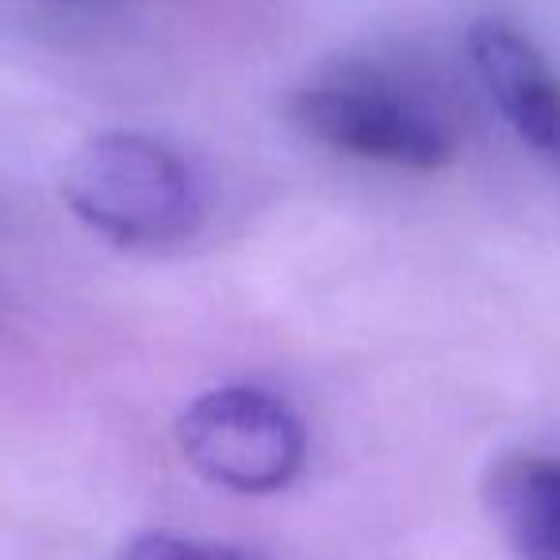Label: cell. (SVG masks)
I'll return each mask as SVG.
<instances>
[{
	"label": "cell",
	"instance_id": "6da1fadb",
	"mask_svg": "<svg viewBox=\"0 0 560 560\" xmlns=\"http://www.w3.org/2000/svg\"><path fill=\"white\" fill-rule=\"evenodd\" d=\"M73 215L119 246L180 242L203 219V188L192 165L165 142L108 131L73 154L62 177Z\"/></svg>",
	"mask_w": 560,
	"mask_h": 560
},
{
	"label": "cell",
	"instance_id": "7a4b0ae2",
	"mask_svg": "<svg viewBox=\"0 0 560 560\" xmlns=\"http://www.w3.org/2000/svg\"><path fill=\"white\" fill-rule=\"evenodd\" d=\"M289 116L307 139L399 170H445L460 154L453 116L419 89L373 70H346L300 89Z\"/></svg>",
	"mask_w": 560,
	"mask_h": 560
},
{
	"label": "cell",
	"instance_id": "3957f363",
	"mask_svg": "<svg viewBox=\"0 0 560 560\" xmlns=\"http://www.w3.org/2000/svg\"><path fill=\"white\" fill-rule=\"evenodd\" d=\"M177 445L203 480L238 495L284 491L307 465L304 419L249 384L196 396L177 419Z\"/></svg>",
	"mask_w": 560,
	"mask_h": 560
},
{
	"label": "cell",
	"instance_id": "277c9868",
	"mask_svg": "<svg viewBox=\"0 0 560 560\" xmlns=\"http://www.w3.org/2000/svg\"><path fill=\"white\" fill-rule=\"evenodd\" d=\"M483 89L522 142L560 180V78L545 55L514 27L480 20L468 35Z\"/></svg>",
	"mask_w": 560,
	"mask_h": 560
},
{
	"label": "cell",
	"instance_id": "5b68a950",
	"mask_svg": "<svg viewBox=\"0 0 560 560\" xmlns=\"http://www.w3.org/2000/svg\"><path fill=\"white\" fill-rule=\"evenodd\" d=\"M483 506L514 560H560V457H499L483 476Z\"/></svg>",
	"mask_w": 560,
	"mask_h": 560
},
{
	"label": "cell",
	"instance_id": "8992f818",
	"mask_svg": "<svg viewBox=\"0 0 560 560\" xmlns=\"http://www.w3.org/2000/svg\"><path fill=\"white\" fill-rule=\"evenodd\" d=\"M119 560H261L257 552L238 549L226 541H208V537H188V534H142L119 552Z\"/></svg>",
	"mask_w": 560,
	"mask_h": 560
}]
</instances>
